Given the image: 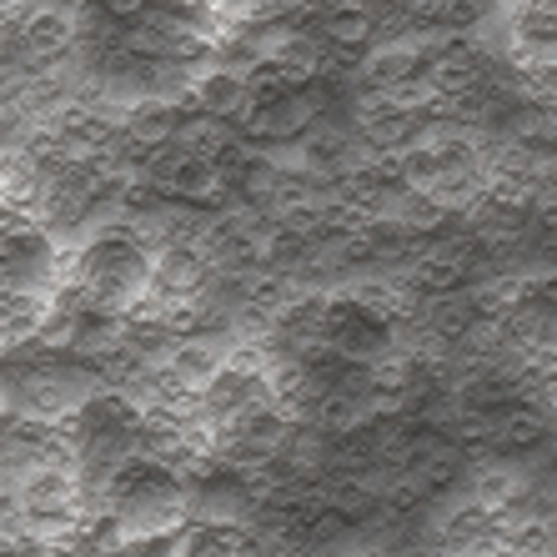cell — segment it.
I'll list each match as a JSON object with an SVG mask.
<instances>
[{
  "label": "cell",
  "mask_w": 557,
  "mask_h": 557,
  "mask_svg": "<svg viewBox=\"0 0 557 557\" xmlns=\"http://www.w3.org/2000/svg\"><path fill=\"white\" fill-rule=\"evenodd\" d=\"M226 15L211 0H81L76 65L101 96L126 106L176 101L207 76Z\"/></svg>",
  "instance_id": "cell-1"
},
{
  "label": "cell",
  "mask_w": 557,
  "mask_h": 557,
  "mask_svg": "<svg viewBox=\"0 0 557 557\" xmlns=\"http://www.w3.org/2000/svg\"><path fill=\"white\" fill-rule=\"evenodd\" d=\"M91 497L65 422L0 407V547H46L86 528Z\"/></svg>",
  "instance_id": "cell-2"
},
{
  "label": "cell",
  "mask_w": 557,
  "mask_h": 557,
  "mask_svg": "<svg viewBox=\"0 0 557 557\" xmlns=\"http://www.w3.org/2000/svg\"><path fill=\"white\" fill-rule=\"evenodd\" d=\"M96 512V528H111L121 543H151V537H171L186 528V493L182 467L166 457L161 442H146L136 453L116 457L101 478L86 487Z\"/></svg>",
  "instance_id": "cell-3"
},
{
  "label": "cell",
  "mask_w": 557,
  "mask_h": 557,
  "mask_svg": "<svg viewBox=\"0 0 557 557\" xmlns=\"http://www.w3.org/2000/svg\"><path fill=\"white\" fill-rule=\"evenodd\" d=\"M65 247L15 201H0V351H15L36 337L51 307L61 301Z\"/></svg>",
  "instance_id": "cell-4"
},
{
  "label": "cell",
  "mask_w": 557,
  "mask_h": 557,
  "mask_svg": "<svg viewBox=\"0 0 557 557\" xmlns=\"http://www.w3.org/2000/svg\"><path fill=\"white\" fill-rule=\"evenodd\" d=\"M161 282V257L136 226H96L81 247L65 251L61 297L81 301L96 317H131Z\"/></svg>",
  "instance_id": "cell-5"
},
{
  "label": "cell",
  "mask_w": 557,
  "mask_h": 557,
  "mask_svg": "<svg viewBox=\"0 0 557 557\" xmlns=\"http://www.w3.org/2000/svg\"><path fill=\"white\" fill-rule=\"evenodd\" d=\"M201 407V428L226 447H242L257 432L276 428L286 407V387L261 362H226L221 372L207 376V387L196 397Z\"/></svg>",
  "instance_id": "cell-6"
},
{
  "label": "cell",
  "mask_w": 557,
  "mask_h": 557,
  "mask_svg": "<svg viewBox=\"0 0 557 557\" xmlns=\"http://www.w3.org/2000/svg\"><path fill=\"white\" fill-rule=\"evenodd\" d=\"M507 326L528 347L557 351V276H537L522 286L512 297V311H507Z\"/></svg>",
  "instance_id": "cell-7"
},
{
  "label": "cell",
  "mask_w": 557,
  "mask_h": 557,
  "mask_svg": "<svg viewBox=\"0 0 557 557\" xmlns=\"http://www.w3.org/2000/svg\"><path fill=\"white\" fill-rule=\"evenodd\" d=\"M211 5H216L221 15H236V11H251V5H257V0H211Z\"/></svg>",
  "instance_id": "cell-8"
}]
</instances>
